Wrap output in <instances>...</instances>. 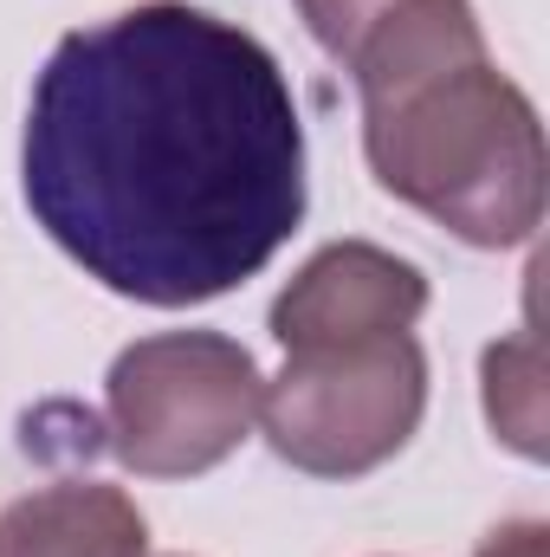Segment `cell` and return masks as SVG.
I'll return each mask as SVG.
<instances>
[{
  "label": "cell",
  "instance_id": "6",
  "mask_svg": "<svg viewBox=\"0 0 550 557\" xmlns=\"http://www.w3.org/2000/svg\"><path fill=\"white\" fill-rule=\"evenodd\" d=\"M0 557H149V519L124 486L52 480L0 512Z\"/></svg>",
  "mask_w": 550,
  "mask_h": 557
},
{
  "label": "cell",
  "instance_id": "1",
  "mask_svg": "<svg viewBox=\"0 0 550 557\" xmlns=\"http://www.w3.org/2000/svg\"><path fill=\"white\" fill-rule=\"evenodd\" d=\"M20 195L46 240L137 305H208L304 221V117L273 52L201 7L78 26L33 78Z\"/></svg>",
  "mask_w": 550,
  "mask_h": 557
},
{
  "label": "cell",
  "instance_id": "2",
  "mask_svg": "<svg viewBox=\"0 0 550 557\" xmlns=\"http://www.w3.org/2000/svg\"><path fill=\"white\" fill-rule=\"evenodd\" d=\"M363 98V156L383 195L479 253L545 227V124L492 65L473 0H409L343 65Z\"/></svg>",
  "mask_w": 550,
  "mask_h": 557
},
{
  "label": "cell",
  "instance_id": "3",
  "mask_svg": "<svg viewBox=\"0 0 550 557\" xmlns=\"http://www.w3.org/2000/svg\"><path fill=\"white\" fill-rule=\"evenodd\" d=\"M427 416V350L414 331L298 344L260 389V428L285 467L311 480H363L396 460Z\"/></svg>",
  "mask_w": 550,
  "mask_h": 557
},
{
  "label": "cell",
  "instance_id": "9",
  "mask_svg": "<svg viewBox=\"0 0 550 557\" xmlns=\"http://www.w3.org/2000/svg\"><path fill=\"white\" fill-rule=\"evenodd\" d=\"M473 557H550V532L538 519H512V525H492Z\"/></svg>",
  "mask_w": 550,
  "mask_h": 557
},
{
  "label": "cell",
  "instance_id": "8",
  "mask_svg": "<svg viewBox=\"0 0 550 557\" xmlns=\"http://www.w3.org/2000/svg\"><path fill=\"white\" fill-rule=\"evenodd\" d=\"M409 0H298V13H304V26H311V39L337 59V65H350L357 59V46L389 20V13H402Z\"/></svg>",
  "mask_w": 550,
  "mask_h": 557
},
{
  "label": "cell",
  "instance_id": "7",
  "mask_svg": "<svg viewBox=\"0 0 550 557\" xmlns=\"http://www.w3.org/2000/svg\"><path fill=\"white\" fill-rule=\"evenodd\" d=\"M486 383V421L492 434L518 454V460H545L550 454V409H545V337L538 324L499 337L479 363Z\"/></svg>",
  "mask_w": 550,
  "mask_h": 557
},
{
  "label": "cell",
  "instance_id": "4",
  "mask_svg": "<svg viewBox=\"0 0 550 557\" xmlns=\"http://www.w3.org/2000/svg\"><path fill=\"white\" fill-rule=\"evenodd\" d=\"M260 363L221 331H155L117 350L104 376L111 454L137 480L214 473L260 421Z\"/></svg>",
  "mask_w": 550,
  "mask_h": 557
},
{
  "label": "cell",
  "instance_id": "5",
  "mask_svg": "<svg viewBox=\"0 0 550 557\" xmlns=\"http://www.w3.org/2000/svg\"><path fill=\"white\" fill-rule=\"evenodd\" d=\"M421 311H427V273L414 260L376 240H330L273 298V337L285 350L389 337V331H414Z\"/></svg>",
  "mask_w": 550,
  "mask_h": 557
}]
</instances>
